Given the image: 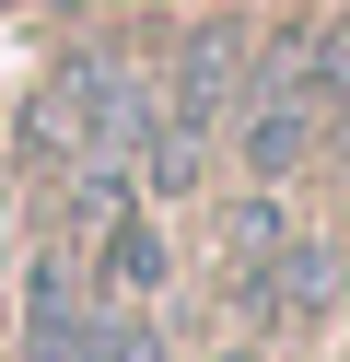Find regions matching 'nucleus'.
<instances>
[{
  "instance_id": "7ed1b4c3",
  "label": "nucleus",
  "mask_w": 350,
  "mask_h": 362,
  "mask_svg": "<svg viewBox=\"0 0 350 362\" xmlns=\"http://www.w3.org/2000/svg\"><path fill=\"white\" fill-rule=\"evenodd\" d=\"M245 94V35L233 24H210V35H187L175 47V82H163V129H175V152L199 164V141H210V117Z\"/></svg>"
},
{
  "instance_id": "f03ea898",
  "label": "nucleus",
  "mask_w": 350,
  "mask_h": 362,
  "mask_svg": "<svg viewBox=\"0 0 350 362\" xmlns=\"http://www.w3.org/2000/svg\"><path fill=\"white\" fill-rule=\"evenodd\" d=\"M23 362H152V339H140V304L93 315L82 281L59 257H35L23 269Z\"/></svg>"
},
{
  "instance_id": "f257e3e1",
  "label": "nucleus",
  "mask_w": 350,
  "mask_h": 362,
  "mask_svg": "<svg viewBox=\"0 0 350 362\" xmlns=\"http://www.w3.org/2000/svg\"><path fill=\"white\" fill-rule=\"evenodd\" d=\"M339 105H350V35H303L292 59H269V82H257V105H245V164L292 175Z\"/></svg>"
}]
</instances>
